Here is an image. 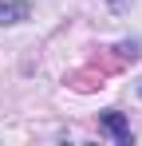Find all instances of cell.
Listing matches in <instances>:
<instances>
[{
	"label": "cell",
	"instance_id": "3",
	"mask_svg": "<svg viewBox=\"0 0 142 146\" xmlns=\"http://www.w3.org/2000/svg\"><path fill=\"white\" fill-rule=\"evenodd\" d=\"M138 95H142V83H138Z\"/></svg>",
	"mask_w": 142,
	"mask_h": 146
},
{
	"label": "cell",
	"instance_id": "2",
	"mask_svg": "<svg viewBox=\"0 0 142 146\" xmlns=\"http://www.w3.org/2000/svg\"><path fill=\"white\" fill-rule=\"evenodd\" d=\"M32 16V8L24 4V0H12V4H0V24H20Z\"/></svg>",
	"mask_w": 142,
	"mask_h": 146
},
{
	"label": "cell",
	"instance_id": "1",
	"mask_svg": "<svg viewBox=\"0 0 142 146\" xmlns=\"http://www.w3.org/2000/svg\"><path fill=\"white\" fill-rule=\"evenodd\" d=\"M99 122L115 134V142H122V146L130 142V126H126V119H122L118 111H103V115H99Z\"/></svg>",
	"mask_w": 142,
	"mask_h": 146
}]
</instances>
